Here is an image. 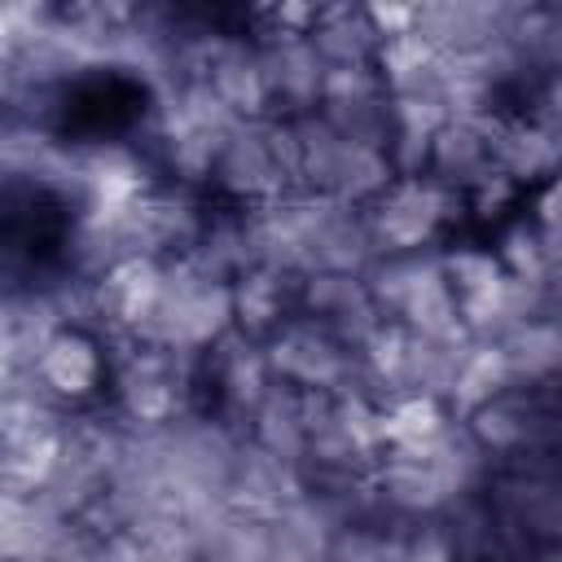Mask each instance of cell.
<instances>
[{
    "instance_id": "1",
    "label": "cell",
    "mask_w": 562,
    "mask_h": 562,
    "mask_svg": "<svg viewBox=\"0 0 562 562\" xmlns=\"http://www.w3.org/2000/svg\"><path fill=\"white\" fill-rule=\"evenodd\" d=\"M364 211H369L382 255H413V250H430L435 237L452 220H461V211H470V206H465V193L422 176V180H395Z\"/></svg>"
},
{
    "instance_id": "2",
    "label": "cell",
    "mask_w": 562,
    "mask_h": 562,
    "mask_svg": "<svg viewBox=\"0 0 562 562\" xmlns=\"http://www.w3.org/2000/svg\"><path fill=\"white\" fill-rule=\"evenodd\" d=\"M263 356L277 382H294L303 391H347L360 364V351L342 347L338 334L316 321L294 312L272 338H263Z\"/></svg>"
},
{
    "instance_id": "3",
    "label": "cell",
    "mask_w": 562,
    "mask_h": 562,
    "mask_svg": "<svg viewBox=\"0 0 562 562\" xmlns=\"http://www.w3.org/2000/svg\"><path fill=\"white\" fill-rule=\"evenodd\" d=\"M211 184H215L224 198L241 202V206H268V202L285 198V193H294L290 180L277 171V162H272V154H268L263 119H246V123H237V127L224 136Z\"/></svg>"
},
{
    "instance_id": "4",
    "label": "cell",
    "mask_w": 562,
    "mask_h": 562,
    "mask_svg": "<svg viewBox=\"0 0 562 562\" xmlns=\"http://www.w3.org/2000/svg\"><path fill=\"white\" fill-rule=\"evenodd\" d=\"M487 136L492 162L514 180V184H544L562 171V140L549 136L540 123H531L527 114H492L483 123H474Z\"/></svg>"
},
{
    "instance_id": "5",
    "label": "cell",
    "mask_w": 562,
    "mask_h": 562,
    "mask_svg": "<svg viewBox=\"0 0 562 562\" xmlns=\"http://www.w3.org/2000/svg\"><path fill=\"white\" fill-rule=\"evenodd\" d=\"M259 57H263V75H268V88H272V114L299 119V114L321 110L329 66H325V57L312 48L307 35L259 44Z\"/></svg>"
},
{
    "instance_id": "6",
    "label": "cell",
    "mask_w": 562,
    "mask_h": 562,
    "mask_svg": "<svg viewBox=\"0 0 562 562\" xmlns=\"http://www.w3.org/2000/svg\"><path fill=\"white\" fill-rule=\"evenodd\" d=\"M35 369L57 391V400L66 408L88 404L101 391V378H105L101 338L88 334V329H61V334H53V342L44 347V356H40Z\"/></svg>"
},
{
    "instance_id": "7",
    "label": "cell",
    "mask_w": 562,
    "mask_h": 562,
    "mask_svg": "<svg viewBox=\"0 0 562 562\" xmlns=\"http://www.w3.org/2000/svg\"><path fill=\"white\" fill-rule=\"evenodd\" d=\"M83 149V211H123L154 193L145 162L123 145H79Z\"/></svg>"
},
{
    "instance_id": "8",
    "label": "cell",
    "mask_w": 562,
    "mask_h": 562,
    "mask_svg": "<svg viewBox=\"0 0 562 562\" xmlns=\"http://www.w3.org/2000/svg\"><path fill=\"white\" fill-rule=\"evenodd\" d=\"M206 83L233 105V114H241V119H272V88H268L263 57H259L255 40L224 35L220 57H215Z\"/></svg>"
},
{
    "instance_id": "9",
    "label": "cell",
    "mask_w": 562,
    "mask_h": 562,
    "mask_svg": "<svg viewBox=\"0 0 562 562\" xmlns=\"http://www.w3.org/2000/svg\"><path fill=\"white\" fill-rule=\"evenodd\" d=\"M378 496L391 514H408V518H435L452 505L443 479L435 474L430 461L417 457H400V452H382L378 470H373Z\"/></svg>"
},
{
    "instance_id": "10",
    "label": "cell",
    "mask_w": 562,
    "mask_h": 562,
    "mask_svg": "<svg viewBox=\"0 0 562 562\" xmlns=\"http://www.w3.org/2000/svg\"><path fill=\"white\" fill-rule=\"evenodd\" d=\"M250 439L277 461L307 474V430H303V391L294 382H272L259 408L250 413Z\"/></svg>"
},
{
    "instance_id": "11",
    "label": "cell",
    "mask_w": 562,
    "mask_h": 562,
    "mask_svg": "<svg viewBox=\"0 0 562 562\" xmlns=\"http://www.w3.org/2000/svg\"><path fill=\"white\" fill-rule=\"evenodd\" d=\"M299 307V285L268 272V268H250L233 281V312H237V329L250 338H272Z\"/></svg>"
},
{
    "instance_id": "12",
    "label": "cell",
    "mask_w": 562,
    "mask_h": 562,
    "mask_svg": "<svg viewBox=\"0 0 562 562\" xmlns=\"http://www.w3.org/2000/svg\"><path fill=\"white\" fill-rule=\"evenodd\" d=\"M307 40L325 57V66H360L373 61L382 48V35L373 31L364 4H321V18Z\"/></svg>"
},
{
    "instance_id": "13",
    "label": "cell",
    "mask_w": 562,
    "mask_h": 562,
    "mask_svg": "<svg viewBox=\"0 0 562 562\" xmlns=\"http://www.w3.org/2000/svg\"><path fill=\"white\" fill-rule=\"evenodd\" d=\"M492 167L496 162H492L487 136L474 123L452 119L448 127L435 132V145H430V180H439V184H448L457 193H470Z\"/></svg>"
},
{
    "instance_id": "14",
    "label": "cell",
    "mask_w": 562,
    "mask_h": 562,
    "mask_svg": "<svg viewBox=\"0 0 562 562\" xmlns=\"http://www.w3.org/2000/svg\"><path fill=\"white\" fill-rule=\"evenodd\" d=\"M514 386H540L562 373V321H522L501 338Z\"/></svg>"
},
{
    "instance_id": "15",
    "label": "cell",
    "mask_w": 562,
    "mask_h": 562,
    "mask_svg": "<svg viewBox=\"0 0 562 562\" xmlns=\"http://www.w3.org/2000/svg\"><path fill=\"white\" fill-rule=\"evenodd\" d=\"M514 386V373H509V360L501 351V342H470L461 369H457V382H452V395H448V413L452 417H470L479 404L505 395Z\"/></svg>"
},
{
    "instance_id": "16",
    "label": "cell",
    "mask_w": 562,
    "mask_h": 562,
    "mask_svg": "<svg viewBox=\"0 0 562 562\" xmlns=\"http://www.w3.org/2000/svg\"><path fill=\"white\" fill-rule=\"evenodd\" d=\"M395 167L386 158V149H369V145H342V158H338V176H334V189L329 198L347 202V206H373L391 184H395Z\"/></svg>"
},
{
    "instance_id": "17",
    "label": "cell",
    "mask_w": 562,
    "mask_h": 562,
    "mask_svg": "<svg viewBox=\"0 0 562 562\" xmlns=\"http://www.w3.org/2000/svg\"><path fill=\"white\" fill-rule=\"evenodd\" d=\"M294 132H299V140H303V189H307V193H329L347 140L329 127V119H325L321 110L299 114V119H294Z\"/></svg>"
},
{
    "instance_id": "18",
    "label": "cell",
    "mask_w": 562,
    "mask_h": 562,
    "mask_svg": "<svg viewBox=\"0 0 562 562\" xmlns=\"http://www.w3.org/2000/svg\"><path fill=\"white\" fill-rule=\"evenodd\" d=\"M369 299V290H364V277H351V272H329V268H321V272H312V277H303V285H299V312L303 316H316V321H338L342 312H351V307H360Z\"/></svg>"
},
{
    "instance_id": "19",
    "label": "cell",
    "mask_w": 562,
    "mask_h": 562,
    "mask_svg": "<svg viewBox=\"0 0 562 562\" xmlns=\"http://www.w3.org/2000/svg\"><path fill=\"white\" fill-rule=\"evenodd\" d=\"M162 140V162L167 171L176 176L180 189H198V184H211L215 176V158H220V136H206V132H167L158 136Z\"/></svg>"
},
{
    "instance_id": "20",
    "label": "cell",
    "mask_w": 562,
    "mask_h": 562,
    "mask_svg": "<svg viewBox=\"0 0 562 562\" xmlns=\"http://www.w3.org/2000/svg\"><path fill=\"white\" fill-rule=\"evenodd\" d=\"M505 277H509V272L501 268L496 250H483V246H448V250H443V281L452 285L457 299L496 290Z\"/></svg>"
},
{
    "instance_id": "21",
    "label": "cell",
    "mask_w": 562,
    "mask_h": 562,
    "mask_svg": "<svg viewBox=\"0 0 562 562\" xmlns=\"http://www.w3.org/2000/svg\"><path fill=\"white\" fill-rule=\"evenodd\" d=\"M496 259L509 277H522V281H536V277H549L544 272V255H540V224L536 220H514L496 233Z\"/></svg>"
},
{
    "instance_id": "22",
    "label": "cell",
    "mask_w": 562,
    "mask_h": 562,
    "mask_svg": "<svg viewBox=\"0 0 562 562\" xmlns=\"http://www.w3.org/2000/svg\"><path fill=\"white\" fill-rule=\"evenodd\" d=\"M382 97H391V92H386L378 66L373 61H360V66H329L321 105L342 110V105H369V101H382Z\"/></svg>"
},
{
    "instance_id": "23",
    "label": "cell",
    "mask_w": 562,
    "mask_h": 562,
    "mask_svg": "<svg viewBox=\"0 0 562 562\" xmlns=\"http://www.w3.org/2000/svg\"><path fill=\"white\" fill-rule=\"evenodd\" d=\"M391 123L395 132H408V136H435L439 127L452 123V114L443 105V92H395Z\"/></svg>"
},
{
    "instance_id": "24",
    "label": "cell",
    "mask_w": 562,
    "mask_h": 562,
    "mask_svg": "<svg viewBox=\"0 0 562 562\" xmlns=\"http://www.w3.org/2000/svg\"><path fill=\"white\" fill-rule=\"evenodd\" d=\"M263 140H268V154H272L277 171L290 180V189L294 193H307L303 189V140L294 132V119H285V114L263 119Z\"/></svg>"
},
{
    "instance_id": "25",
    "label": "cell",
    "mask_w": 562,
    "mask_h": 562,
    "mask_svg": "<svg viewBox=\"0 0 562 562\" xmlns=\"http://www.w3.org/2000/svg\"><path fill=\"white\" fill-rule=\"evenodd\" d=\"M430 145H435V136L395 132L391 145H386V158H391L395 176H400V180H422V176H430Z\"/></svg>"
},
{
    "instance_id": "26",
    "label": "cell",
    "mask_w": 562,
    "mask_h": 562,
    "mask_svg": "<svg viewBox=\"0 0 562 562\" xmlns=\"http://www.w3.org/2000/svg\"><path fill=\"white\" fill-rule=\"evenodd\" d=\"M514 198H518V184H514L501 167H492V171H487V176L465 193V206H470L479 220H496Z\"/></svg>"
},
{
    "instance_id": "27",
    "label": "cell",
    "mask_w": 562,
    "mask_h": 562,
    "mask_svg": "<svg viewBox=\"0 0 562 562\" xmlns=\"http://www.w3.org/2000/svg\"><path fill=\"white\" fill-rule=\"evenodd\" d=\"M53 562H105V536H97L92 527L70 518L57 549H53Z\"/></svg>"
},
{
    "instance_id": "28",
    "label": "cell",
    "mask_w": 562,
    "mask_h": 562,
    "mask_svg": "<svg viewBox=\"0 0 562 562\" xmlns=\"http://www.w3.org/2000/svg\"><path fill=\"white\" fill-rule=\"evenodd\" d=\"M527 119L540 123L549 136L562 140V70L549 75V79H540V83L531 88V114H527Z\"/></svg>"
},
{
    "instance_id": "29",
    "label": "cell",
    "mask_w": 562,
    "mask_h": 562,
    "mask_svg": "<svg viewBox=\"0 0 562 562\" xmlns=\"http://www.w3.org/2000/svg\"><path fill=\"white\" fill-rule=\"evenodd\" d=\"M364 13H369V22H373V31H378L382 40H395V35L417 31V4H395V0H386V4H364Z\"/></svg>"
},
{
    "instance_id": "30",
    "label": "cell",
    "mask_w": 562,
    "mask_h": 562,
    "mask_svg": "<svg viewBox=\"0 0 562 562\" xmlns=\"http://www.w3.org/2000/svg\"><path fill=\"white\" fill-rule=\"evenodd\" d=\"M531 211H536V224H558V228H562V171L540 184Z\"/></svg>"
},
{
    "instance_id": "31",
    "label": "cell",
    "mask_w": 562,
    "mask_h": 562,
    "mask_svg": "<svg viewBox=\"0 0 562 562\" xmlns=\"http://www.w3.org/2000/svg\"><path fill=\"white\" fill-rule=\"evenodd\" d=\"M105 562H149V553L140 549V540L132 531H119L105 540Z\"/></svg>"
},
{
    "instance_id": "32",
    "label": "cell",
    "mask_w": 562,
    "mask_h": 562,
    "mask_svg": "<svg viewBox=\"0 0 562 562\" xmlns=\"http://www.w3.org/2000/svg\"><path fill=\"white\" fill-rule=\"evenodd\" d=\"M540 255H544V272L562 277V228L558 224H540Z\"/></svg>"
},
{
    "instance_id": "33",
    "label": "cell",
    "mask_w": 562,
    "mask_h": 562,
    "mask_svg": "<svg viewBox=\"0 0 562 562\" xmlns=\"http://www.w3.org/2000/svg\"><path fill=\"white\" fill-rule=\"evenodd\" d=\"M553 492H558V501H562V461H558V474H553Z\"/></svg>"
},
{
    "instance_id": "34",
    "label": "cell",
    "mask_w": 562,
    "mask_h": 562,
    "mask_svg": "<svg viewBox=\"0 0 562 562\" xmlns=\"http://www.w3.org/2000/svg\"><path fill=\"white\" fill-rule=\"evenodd\" d=\"M558 9H562V4H558Z\"/></svg>"
},
{
    "instance_id": "35",
    "label": "cell",
    "mask_w": 562,
    "mask_h": 562,
    "mask_svg": "<svg viewBox=\"0 0 562 562\" xmlns=\"http://www.w3.org/2000/svg\"><path fill=\"white\" fill-rule=\"evenodd\" d=\"M558 378H562V373H558Z\"/></svg>"
}]
</instances>
